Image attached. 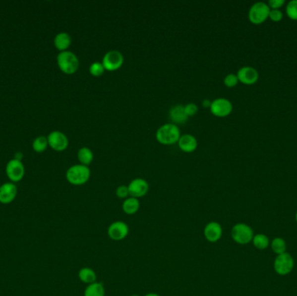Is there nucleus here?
Masks as SVG:
<instances>
[{
	"label": "nucleus",
	"instance_id": "1",
	"mask_svg": "<svg viewBox=\"0 0 297 296\" xmlns=\"http://www.w3.org/2000/svg\"><path fill=\"white\" fill-rule=\"evenodd\" d=\"M181 137L180 129L177 124H165L159 127L156 138L159 144L163 145H172L178 143Z\"/></svg>",
	"mask_w": 297,
	"mask_h": 296
},
{
	"label": "nucleus",
	"instance_id": "2",
	"mask_svg": "<svg viewBox=\"0 0 297 296\" xmlns=\"http://www.w3.org/2000/svg\"><path fill=\"white\" fill-rule=\"evenodd\" d=\"M91 177V169L88 166L75 164L70 166L66 171V179L70 184L81 186L86 184Z\"/></svg>",
	"mask_w": 297,
	"mask_h": 296
},
{
	"label": "nucleus",
	"instance_id": "3",
	"mask_svg": "<svg viewBox=\"0 0 297 296\" xmlns=\"http://www.w3.org/2000/svg\"><path fill=\"white\" fill-rule=\"evenodd\" d=\"M58 65L60 71L64 74L72 75L76 73L79 69V59L76 54L70 50L62 51L58 55L57 57Z\"/></svg>",
	"mask_w": 297,
	"mask_h": 296
},
{
	"label": "nucleus",
	"instance_id": "4",
	"mask_svg": "<svg viewBox=\"0 0 297 296\" xmlns=\"http://www.w3.org/2000/svg\"><path fill=\"white\" fill-rule=\"evenodd\" d=\"M255 234L251 227L243 222L235 224L231 229V237L235 243L239 245H247L250 244Z\"/></svg>",
	"mask_w": 297,
	"mask_h": 296
},
{
	"label": "nucleus",
	"instance_id": "5",
	"mask_svg": "<svg viewBox=\"0 0 297 296\" xmlns=\"http://www.w3.org/2000/svg\"><path fill=\"white\" fill-rule=\"evenodd\" d=\"M273 267L277 275L281 276L290 275L295 268V260L290 253L285 252L276 255Z\"/></svg>",
	"mask_w": 297,
	"mask_h": 296
},
{
	"label": "nucleus",
	"instance_id": "6",
	"mask_svg": "<svg viewBox=\"0 0 297 296\" xmlns=\"http://www.w3.org/2000/svg\"><path fill=\"white\" fill-rule=\"evenodd\" d=\"M270 8L264 2H256L252 4L248 11V19L254 25H261L269 18Z\"/></svg>",
	"mask_w": 297,
	"mask_h": 296
},
{
	"label": "nucleus",
	"instance_id": "7",
	"mask_svg": "<svg viewBox=\"0 0 297 296\" xmlns=\"http://www.w3.org/2000/svg\"><path fill=\"white\" fill-rule=\"evenodd\" d=\"M123 61L124 58L122 53L117 49H112L105 53L102 64L104 65L105 71H116L122 67Z\"/></svg>",
	"mask_w": 297,
	"mask_h": 296
},
{
	"label": "nucleus",
	"instance_id": "8",
	"mask_svg": "<svg viewBox=\"0 0 297 296\" xmlns=\"http://www.w3.org/2000/svg\"><path fill=\"white\" fill-rule=\"evenodd\" d=\"M210 109L215 116L226 117L232 112L233 104L229 99L219 98L211 102Z\"/></svg>",
	"mask_w": 297,
	"mask_h": 296
},
{
	"label": "nucleus",
	"instance_id": "9",
	"mask_svg": "<svg viewBox=\"0 0 297 296\" xmlns=\"http://www.w3.org/2000/svg\"><path fill=\"white\" fill-rule=\"evenodd\" d=\"M129 226L126 222L122 221H116L112 222L107 229L109 237L115 242H120L125 239L129 235Z\"/></svg>",
	"mask_w": 297,
	"mask_h": 296
},
{
	"label": "nucleus",
	"instance_id": "10",
	"mask_svg": "<svg viewBox=\"0 0 297 296\" xmlns=\"http://www.w3.org/2000/svg\"><path fill=\"white\" fill-rule=\"evenodd\" d=\"M7 177L11 181V183H18L23 179L25 176V167L21 161L16 159H11L8 162L5 169Z\"/></svg>",
	"mask_w": 297,
	"mask_h": 296
},
{
	"label": "nucleus",
	"instance_id": "11",
	"mask_svg": "<svg viewBox=\"0 0 297 296\" xmlns=\"http://www.w3.org/2000/svg\"><path fill=\"white\" fill-rule=\"evenodd\" d=\"M50 147L56 151H63L69 145V140L63 132L54 131L47 137Z\"/></svg>",
	"mask_w": 297,
	"mask_h": 296
},
{
	"label": "nucleus",
	"instance_id": "12",
	"mask_svg": "<svg viewBox=\"0 0 297 296\" xmlns=\"http://www.w3.org/2000/svg\"><path fill=\"white\" fill-rule=\"evenodd\" d=\"M128 189H129V197L138 199L146 196L150 190V185L143 178H135L129 183Z\"/></svg>",
	"mask_w": 297,
	"mask_h": 296
},
{
	"label": "nucleus",
	"instance_id": "13",
	"mask_svg": "<svg viewBox=\"0 0 297 296\" xmlns=\"http://www.w3.org/2000/svg\"><path fill=\"white\" fill-rule=\"evenodd\" d=\"M203 236L210 244H216L223 236V228L217 222H210L207 223L203 229Z\"/></svg>",
	"mask_w": 297,
	"mask_h": 296
},
{
	"label": "nucleus",
	"instance_id": "14",
	"mask_svg": "<svg viewBox=\"0 0 297 296\" xmlns=\"http://www.w3.org/2000/svg\"><path fill=\"white\" fill-rule=\"evenodd\" d=\"M238 80L243 85H255L258 81L259 73L256 69L251 66H243L240 68L238 71Z\"/></svg>",
	"mask_w": 297,
	"mask_h": 296
},
{
	"label": "nucleus",
	"instance_id": "15",
	"mask_svg": "<svg viewBox=\"0 0 297 296\" xmlns=\"http://www.w3.org/2000/svg\"><path fill=\"white\" fill-rule=\"evenodd\" d=\"M18 190L13 183H5L0 186V203L9 204L14 201Z\"/></svg>",
	"mask_w": 297,
	"mask_h": 296
},
{
	"label": "nucleus",
	"instance_id": "16",
	"mask_svg": "<svg viewBox=\"0 0 297 296\" xmlns=\"http://www.w3.org/2000/svg\"><path fill=\"white\" fill-rule=\"evenodd\" d=\"M178 146L182 151L185 153H192L197 148V139L190 134H184L180 137L178 140Z\"/></svg>",
	"mask_w": 297,
	"mask_h": 296
},
{
	"label": "nucleus",
	"instance_id": "17",
	"mask_svg": "<svg viewBox=\"0 0 297 296\" xmlns=\"http://www.w3.org/2000/svg\"><path fill=\"white\" fill-rule=\"evenodd\" d=\"M170 117L172 118L174 124H182L188 120V116L186 115L184 106L178 104L172 107L170 110Z\"/></svg>",
	"mask_w": 297,
	"mask_h": 296
},
{
	"label": "nucleus",
	"instance_id": "18",
	"mask_svg": "<svg viewBox=\"0 0 297 296\" xmlns=\"http://www.w3.org/2000/svg\"><path fill=\"white\" fill-rule=\"evenodd\" d=\"M71 45V38L67 32H60L54 39V46L60 52L65 51Z\"/></svg>",
	"mask_w": 297,
	"mask_h": 296
},
{
	"label": "nucleus",
	"instance_id": "19",
	"mask_svg": "<svg viewBox=\"0 0 297 296\" xmlns=\"http://www.w3.org/2000/svg\"><path fill=\"white\" fill-rule=\"evenodd\" d=\"M122 211L126 215H132L136 214L140 208V201L137 198L129 197L123 201L122 205Z\"/></svg>",
	"mask_w": 297,
	"mask_h": 296
},
{
	"label": "nucleus",
	"instance_id": "20",
	"mask_svg": "<svg viewBox=\"0 0 297 296\" xmlns=\"http://www.w3.org/2000/svg\"><path fill=\"white\" fill-rule=\"evenodd\" d=\"M78 278L83 283L90 285L97 282V274L92 268L84 267L78 271Z\"/></svg>",
	"mask_w": 297,
	"mask_h": 296
},
{
	"label": "nucleus",
	"instance_id": "21",
	"mask_svg": "<svg viewBox=\"0 0 297 296\" xmlns=\"http://www.w3.org/2000/svg\"><path fill=\"white\" fill-rule=\"evenodd\" d=\"M77 159L80 162V164L89 166L91 162H93L94 154L91 148H87V147H82L77 151Z\"/></svg>",
	"mask_w": 297,
	"mask_h": 296
},
{
	"label": "nucleus",
	"instance_id": "22",
	"mask_svg": "<svg viewBox=\"0 0 297 296\" xmlns=\"http://www.w3.org/2000/svg\"><path fill=\"white\" fill-rule=\"evenodd\" d=\"M84 296H105V289L102 282H96L87 286Z\"/></svg>",
	"mask_w": 297,
	"mask_h": 296
},
{
	"label": "nucleus",
	"instance_id": "23",
	"mask_svg": "<svg viewBox=\"0 0 297 296\" xmlns=\"http://www.w3.org/2000/svg\"><path fill=\"white\" fill-rule=\"evenodd\" d=\"M252 244H253L254 247L256 249L265 250V249H267L270 246V240H269V237L264 235V234L259 233V234H256L253 237Z\"/></svg>",
	"mask_w": 297,
	"mask_h": 296
},
{
	"label": "nucleus",
	"instance_id": "24",
	"mask_svg": "<svg viewBox=\"0 0 297 296\" xmlns=\"http://www.w3.org/2000/svg\"><path fill=\"white\" fill-rule=\"evenodd\" d=\"M270 247L273 252L278 255V254H283L287 252V244L285 240L282 237H275L271 242H270Z\"/></svg>",
	"mask_w": 297,
	"mask_h": 296
},
{
	"label": "nucleus",
	"instance_id": "25",
	"mask_svg": "<svg viewBox=\"0 0 297 296\" xmlns=\"http://www.w3.org/2000/svg\"><path fill=\"white\" fill-rule=\"evenodd\" d=\"M48 146L49 145H48L47 138L43 137V136L38 137L32 143V148L37 153H43V152L46 151Z\"/></svg>",
	"mask_w": 297,
	"mask_h": 296
},
{
	"label": "nucleus",
	"instance_id": "26",
	"mask_svg": "<svg viewBox=\"0 0 297 296\" xmlns=\"http://www.w3.org/2000/svg\"><path fill=\"white\" fill-rule=\"evenodd\" d=\"M89 71L92 77L99 78L105 73V69L102 62H94L91 64V66L89 68Z\"/></svg>",
	"mask_w": 297,
	"mask_h": 296
},
{
	"label": "nucleus",
	"instance_id": "27",
	"mask_svg": "<svg viewBox=\"0 0 297 296\" xmlns=\"http://www.w3.org/2000/svg\"><path fill=\"white\" fill-rule=\"evenodd\" d=\"M286 13L289 18L297 20V0H291L286 6Z\"/></svg>",
	"mask_w": 297,
	"mask_h": 296
},
{
	"label": "nucleus",
	"instance_id": "28",
	"mask_svg": "<svg viewBox=\"0 0 297 296\" xmlns=\"http://www.w3.org/2000/svg\"><path fill=\"white\" fill-rule=\"evenodd\" d=\"M238 76L234 73H230L224 78V83L225 86H227L228 88H233L235 86L238 85Z\"/></svg>",
	"mask_w": 297,
	"mask_h": 296
},
{
	"label": "nucleus",
	"instance_id": "29",
	"mask_svg": "<svg viewBox=\"0 0 297 296\" xmlns=\"http://www.w3.org/2000/svg\"><path fill=\"white\" fill-rule=\"evenodd\" d=\"M116 196L119 199H123V200H125L126 198L129 197V192L128 186L127 185H120V186L117 188V190H116Z\"/></svg>",
	"mask_w": 297,
	"mask_h": 296
},
{
	"label": "nucleus",
	"instance_id": "30",
	"mask_svg": "<svg viewBox=\"0 0 297 296\" xmlns=\"http://www.w3.org/2000/svg\"><path fill=\"white\" fill-rule=\"evenodd\" d=\"M269 18L273 22H280L283 18V11H281L280 9H270Z\"/></svg>",
	"mask_w": 297,
	"mask_h": 296
},
{
	"label": "nucleus",
	"instance_id": "31",
	"mask_svg": "<svg viewBox=\"0 0 297 296\" xmlns=\"http://www.w3.org/2000/svg\"><path fill=\"white\" fill-rule=\"evenodd\" d=\"M184 110H185L186 115L188 116V117L194 116L198 111V106L194 102H189L184 106Z\"/></svg>",
	"mask_w": 297,
	"mask_h": 296
},
{
	"label": "nucleus",
	"instance_id": "32",
	"mask_svg": "<svg viewBox=\"0 0 297 296\" xmlns=\"http://www.w3.org/2000/svg\"><path fill=\"white\" fill-rule=\"evenodd\" d=\"M284 4V0H269L268 2V5L270 9H280Z\"/></svg>",
	"mask_w": 297,
	"mask_h": 296
},
{
	"label": "nucleus",
	"instance_id": "33",
	"mask_svg": "<svg viewBox=\"0 0 297 296\" xmlns=\"http://www.w3.org/2000/svg\"><path fill=\"white\" fill-rule=\"evenodd\" d=\"M202 104H203V107H205V108H210L211 101L209 100V99H204V100H203V102H202Z\"/></svg>",
	"mask_w": 297,
	"mask_h": 296
},
{
	"label": "nucleus",
	"instance_id": "34",
	"mask_svg": "<svg viewBox=\"0 0 297 296\" xmlns=\"http://www.w3.org/2000/svg\"><path fill=\"white\" fill-rule=\"evenodd\" d=\"M22 157H23L22 153H20V152H17V154H16V156H15L14 159H16V160H18V161H21Z\"/></svg>",
	"mask_w": 297,
	"mask_h": 296
},
{
	"label": "nucleus",
	"instance_id": "35",
	"mask_svg": "<svg viewBox=\"0 0 297 296\" xmlns=\"http://www.w3.org/2000/svg\"><path fill=\"white\" fill-rule=\"evenodd\" d=\"M144 296H159L158 294H156V293H149V294H146Z\"/></svg>",
	"mask_w": 297,
	"mask_h": 296
},
{
	"label": "nucleus",
	"instance_id": "36",
	"mask_svg": "<svg viewBox=\"0 0 297 296\" xmlns=\"http://www.w3.org/2000/svg\"><path fill=\"white\" fill-rule=\"evenodd\" d=\"M295 219H296V222H297V213H296V215H295Z\"/></svg>",
	"mask_w": 297,
	"mask_h": 296
},
{
	"label": "nucleus",
	"instance_id": "37",
	"mask_svg": "<svg viewBox=\"0 0 297 296\" xmlns=\"http://www.w3.org/2000/svg\"><path fill=\"white\" fill-rule=\"evenodd\" d=\"M140 296L139 295H131V296Z\"/></svg>",
	"mask_w": 297,
	"mask_h": 296
}]
</instances>
